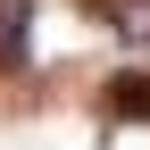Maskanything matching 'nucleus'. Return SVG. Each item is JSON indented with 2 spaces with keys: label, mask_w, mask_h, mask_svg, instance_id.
I'll list each match as a JSON object with an SVG mask.
<instances>
[{
  "label": "nucleus",
  "mask_w": 150,
  "mask_h": 150,
  "mask_svg": "<svg viewBox=\"0 0 150 150\" xmlns=\"http://www.w3.org/2000/svg\"><path fill=\"white\" fill-rule=\"evenodd\" d=\"M25 59H33V8L0 0V67H25Z\"/></svg>",
  "instance_id": "1"
},
{
  "label": "nucleus",
  "mask_w": 150,
  "mask_h": 150,
  "mask_svg": "<svg viewBox=\"0 0 150 150\" xmlns=\"http://www.w3.org/2000/svg\"><path fill=\"white\" fill-rule=\"evenodd\" d=\"M108 117H125V125H150V75H108Z\"/></svg>",
  "instance_id": "2"
},
{
  "label": "nucleus",
  "mask_w": 150,
  "mask_h": 150,
  "mask_svg": "<svg viewBox=\"0 0 150 150\" xmlns=\"http://www.w3.org/2000/svg\"><path fill=\"white\" fill-rule=\"evenodd\" d=\"M100 17L117 25V42H150V0H100Z\"/></svg>",
  "instance_id": "3"
}]
</instances>
